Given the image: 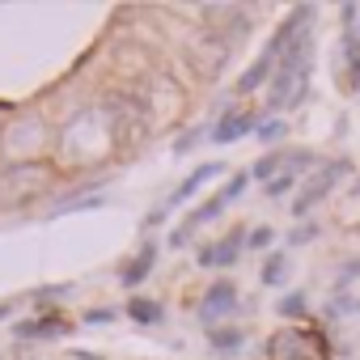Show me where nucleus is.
<instances>
[{
    "instance_id": "f257e3e1",
    "label": "nucleus",
    "mask_w": 360,
    "mask_h": 360,
    "mask_svg": "<svg viewBox=\"0 0 360 360\" xmlns=\"http://www.w3.org/2000/svg\"><path fill=\"white\" fill-rule=\"evenodd\" d=\"M309 72H314V39L301 34L297 43H288V51H280L276 77H271V110L301 106L309 94Z\"/></svg>"
},
{
    "instance_id": "f03ea898",
    "label": "nucleus",
    "mask_w": 360,
    "mask_h": 360,
    "mask_svg": "<svg viewBox=\"0 0 360 360\" xmlns=\"http://www.w3.org/2000/svg\"><path fill=\"white\" fill-rule=\"evenodd\" d=\"M343 174H352V161H330V165H326L322 174H314L309 183H305V191H301V195L292 200V212H297V217H305V212H309V208H314L318 200H326V195H330V187L339 183Z\"/></svg>"
},
{
    "instance_id": "7ed1b4c3",
    "label": "nucleus",
    "mask_w": 360,
    "mask_h": 360,
    "mask_svg": "<svg viewBox=\"0 0 360 360\" xmlns=\"http://www.w3.org/2000/svg\"><path fill=\"white\" fill-rule=\"evenodd\" d=\"M238 309V288L229 284V280H221V284H212L208 292H204V301H200V322L212 330L221 318H229Z\"/></svg>"
},
{
    "instance_id": "20e7f679",
    "label": "nucleus",
    "mask_w": 360,
    "mask_h": 360,
    "mask_svg": "<svg viewBox=\"0 0 360 360\" xmlns=\"http://www.w3.org/2000/svg\"><path fill=\"white\" fill-rule=\"evenodd\" d=\"M242 246H246V229H229L217 246L200 250V267H233L242 259Z\"/></svg>"
},
{
    "instance_id": "39448f33",
    "label": "nucleus",
    "mask_w": 360,
    "mask_h": 360,
    "mask_svg": "<svg viewBox=\"0 0 360 360\" xmlns=\"http://www.w3.org/2000/svg\"><path fill=\"white\" fill-rule=\"evenodd\" d=\"M250 131H259V119L246 115V110H233V115H225V119L212 127V140H217V144H233V140H242V136H250Z\"/></svg>"
},
{
    "instance_id": "423d86ee",
    "label": "nucleus",
    "mask_w": 360,
    "mask_h": 360,
    "mask_svg": "<svg viewBox=\"0 0 360 360\" xmlns=\"http://www.w3.org/2000/svg\"><path fill=\"white\" fill-rule=\"evenodd\" d=\"M276 64H280V51H276V47H267V51H263V56H259V60H255L246 72H242V81H238V94H255V89H259V85H263V81L276 72Z\"/></svg>"
},
{
    "instance_id": "0eeeda50",
    "label": "nucleus",
    "mask_w": 360,
    "mask_h": 360,
    "mask_svg": "<svg viewBox=\"0 0 360 360\" xmlns=\"http://www.w3.org/2000/svg\"><path fill=\"white\" fill-rule=\"evenodd\" d=\"M153 263H157V242H148V246H144V250H140V255L123 267V271H119L123 288H140V284H144V276L153 271Z\"/></svg>"
},
{
    "instance_id": "6e6552de",
    "label": "nucleus",
    "mask_w": 360,
    "mask_h": 360,
    "mask_svg": "<svg viewBox=\"0 0 360 360\" xmlns=\"http://www.w3.org/2000/svg\"><path fill=\"white\" fill-rule=\"evenodd\" d=\"M72 326L64 322V318H39V322H18L13 326V335L18 339H60V335H68Z\"/></svg>"
},
{
    "instance_id": "1a4fd4ad",
    "label": "nucleus",
    "mask_w": 360,
    "mask_h": 360,
    "mask_svg": "<svg viewBox=\"0 0 360 360\" xmlns=\"http://www.w3.org/2000/svg\"><path fill=\"white\" fill-rule=\"evenodd\" d=\"M217 174H221V161H208V165H200V169H195V174L187 178V183L178 187V191H174L169 200H165V212H169V208H178L183 200H191V195H195V191H200V187L208 183V178H217Z\"/></svg>"
},
{
    "instance_id": "9d476101",
    "label": "nucleus",
    "mask_w": 360,
    "mask_h": 360,
    "mask_svg": "<svg viewBox=\"0 0 360 360\" xmlns=\"http://www.w3.org/2000/svg\"><path fill=\"white\" fill-rule=\"evenodd\" d=\"M271 352H276L280 360H314V352H305V347H301V335H297V330L276 335V339H271Z\"/></svg>"
},
{
    "instance_id": "9b49d317",
    "label": "nucleus",
    "mask_w": 360,
    "mask_h": 360,
    "mask_svg": "<svg viewBox=\"0 0 360 360\" xmlns=\"http://www.w3.org/2000/svg\"><path fill=\"white\" fill-rule=\"evenodd\" d=\"M127 318L140 322V326H153V322H161L165 314H161L157 301H148V297H131V301H127Z\"/></svg>"
},
{
    "instance_id": "f8f14e48",
    "label": "nucleus",
    "mask_w": 360,
    "mask_h": 360,
    "mask_svg": "<svg viewBox=\"0 0 360 360\" xmlns=\"http://www.w3.org/2000/svg\"><path fill=\"white\" fill-rule=\"evenodd\" d=\"M276 174H284V153H267L263 161H255V165H250V178H255V183H263V187L271 183Z\"/></svg>"
},
{
    "instance_id": "ddd939ff",
    "label": "nucleus",
    "mask_w": 360,
    "mask_h": 360,
    "mask_svg": "<svg viewBox=\"0 0 360 360\" xmlns=\"http://www.w3.org/2000/svg\"><path fill=\"white\" fill-rule=\"evenodd\" d=\"M208 343H212L217 352H238V347H242V330H238V326H212V330H208Z\"/></svg>"
},
{
    "instance_id": "4468645a",
    "label": "nucleus",
    "mask_w": 360,
    "mask_h": 360,
    "mask_svg": "<svg viewBox=\"0 0 360 360\" xmlns=\"http://www.w3.org/2000/svg\"><path fill=\"white\" fill-rule=\"evenodd\" d=\"M288 280V255H267V263H263V284H284Z\"/></svg>"
},
{
    "instance_id": "2eb2a0df",
    "label": "nucleus",
    "mask_w": 360,
    "mask_h": 360,
    "mask_svg": "<svg viewBox=\"0 0 360 360\" xmlns=\"http://www.w3.org/2000/svg\"><path fill=\"white\" fill-rule=\"evenodd\" d=\"M284 131H288V123H284V119H263V123H259V131H255V136H259V140H263V144H276V140H280V136H284Z\"/></svg>"
},
{
    "instance_id": "dca6fc26",
    "label": "nucleus",
    "mask_w": 360,
    "mask_h": 360,
    "mask_svg": "<svg viewBox=\"0 0 360 360\" xmlns=\"http://www.w3.org/2000/svg\"><path fill=\"white\" fill-rule=\"evenodd\" d=\"M292 187H297V174H288V169H284V174H276L271 183H267V195H271V200H280V195H288Z\"/></svg>"
},
{
    "instance_id": "f3484780",
    "label": "nucleus",
    "mask_w": 360,
    "mask_h": 360,
    "mask_svg": "<svg viewBox=\"0 0 360 360\" xmlns=\"http://www.w3.org/2000/svg\"><path fill=\"white\" fill-rule=\"evenodd\" d=\"M309 165H314V153H309V148L284 153V169H288V174H301V169H309Z\"/></svg>"
},
{
    "instance_id": "a211bd4d",
    "label": "nucleus",
    "mask_w": 360,
    "mask_h": 360,
    "mask_svg": "<svg viewBox=\"0 0 360 360\" xmlns=\"http://www.w3.org/2000/svg\"><path fill=\"white\" fill-rule=\"evenodd\" d=\"M246 187H250V169H242V174H233V178H229V183H225V191H221V195H225V204H233V200H238V195H242Z\"/></svg>"
},
{
    "instance_id": "6ab92c4d",
    "label": "nucleus",
    "mask_w": 360,
    "mask_h": 360,
    "mask_svg": "<svg viewBox=\"0 0 360 360\" xmlns=\"http://www.w3.org/2000/svg\"><path fill=\"white\" fill-rule=\"evenodd\" d=\"M318 229H322V225H314V221H301V225L288 233V246H305V242H314V238H318Z\"/></svg>"
},
{
    "instance_id": "aec40b11",
    "label": "nucleus",
    "mask_w": 360,
    "mask_h": 360,
    "mask_svg": "<svg viewBox=\"0 0 360 360\" xmlns=\"http://www.w3.org/2000/svg\"><path fill=\"white\" fill-rule=\"evenodd\" d=\"M271 242H276V229H267V225H259V229L246 233V246H250V250H267Z\"/></svg>"
},
{
    "instance_id": "412c9836",
    "label": "nucleus",
    "mask_w": 360,
    "mask_h": 360,
    "mask_svg": "<svg viewBox=\"0 0 360 360\" xmlns=\"http://www.w3.org/2000/svg\"><path fill=\"white\" fill-rule=\"evenodd\" d=\"M276 309H280V318H301V314H305V297H301V292L280 297V305H276Z\"/></svg>"
},
{
    "instance_id": "4be33fe9",
    "label": "nucleus",
    "mask_w": 360,
    "mask_h": 360,
    "mask_svg": "<svg viewBox=\"0 0 360 360\" xmlns=\"http://www.w3.org/2000/svg\"><path fill=\"white\" fill-rule=\"evenodd\" d=\"M343 56H347V64H352V72H356V81H360V39L347 30L343 34Z\"/></svg>"
},
{
    "instance_id": "5701e85b",
    "label": "nucleus",
    "mask_w": 360,
    "mask_h": 360,
    "mask_svg": "<svg viewBox=\"0 0 360 360\" xmlns=\"http://www.w3.org/2000/svg\"><path fill=\"white\" fill-rule=\"evenodd\" d=\"M115 318H119L115 309H89L85 314V326H102V322H115Z\"/></svg>"
},
{
    "instance_id": "b1692460",
    "label": "nucleus",
    "mask_w": 360,
    "mask_h": 360,
    "mask_svg": "<svg viewBox=\"0 0 360 360\" xmlns=\"http://www.w3.org/2000/svg\"><path fill=\"white\" fill-rule=\"evenodd\" d=\"M34 297H39V301H60V297H68V288H64V284H60V288H39Z\"/></svg>"
},
{
    "instance_id": "393cba45",
    "label": "nucleus",
    "mask_w": 360,
    "mask_h": 360,
    "mask_svg": "<svg viewBox=\"0 0 360 360\" xmlns=\"http://www.w3.org/2000/svg\"><path fill=\"white\" fill-rule=\"evenodd\" d=\"M68 360H98V356H94V352H72Z\"/></svg>"
},
{
    "instance_id": "a878e982",
    "label": "nucleus",
    "mask_w": 360,
    "mask_h": 360,
    "mask_svg": "<svg viewBox=\"0 0 360 360\" xmlns=\"http://www.w3.org/2000/svg\"><path fill=\"white\" fill-rule=\"evenodd\" d=\"M343 18H360V5H347V9H343Z\"/></svg>"
},
{
    "instance_id": "bb28decb",
    "label": "nucleus",
    "mask_w": 360,
    "mask_h": 360,
    "mask_svg": "<svg viewBox=\"0 0 360 360\" xmlns=\"http://www.w3.org/2000/svg\"><path fill=\"white\" fill-rule=\"evenodd\" d=\"M5 318H9V305H5V301H0V322H5Z\"/></svg>"
},
{
    "instance_id": "cd10ccee",
    "label": "nucleus",
    "mask_w": 360,
    "mask_h": 360,
    "mask_svg": "<svg viewBox=\"0 0 360 360\" xmlns=\"http://www.w3.org/2000/svg\"><path fill=\"white\" fill-rule=\"evenodd\" d=\"M356 309H360V301H356Z\"/></svg>"
}]
</instances>
